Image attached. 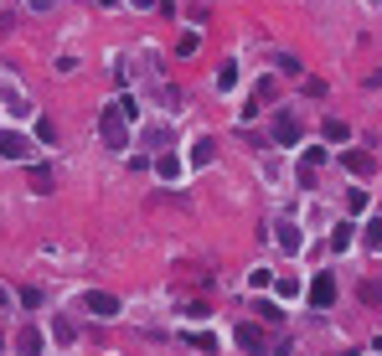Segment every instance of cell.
Segmentation results:
<instances>
[{
  "mask_svg": "<svg viewBox=\"0 0 382 356\" xmlns=\"http://www.w3.org/2000/svg\"><path fill=\"white\" fill-rule=\"evenodd\" d=\"M331 248H336V253H346V248H351V228H346V222L331 233Z\"/></svg>",
  "mask_w": 382,
  "mask_h": 356,
  "instance_id": "cell-11",
  "label": "cell"
},
{
  "mask_svg": "<svg viewBox=\"0 0 382 356\" xmlns=\"http://www.w3.org/2000/svg\"><path fill=\"white\" fill-rule=\"evenodd\" d=\"M134 6H155V0H134Z\"/></svg>",
  "mask_w": 382,
  "mask_h": 356,
  "instance_id": "cell-19",
  "label": "cell"
},
{
  "mask_svg": "<svg viewBox=\"0 0 382 356\" xmlns=\"http://www.w3.org/2000/svg\"><path fill=\"white\" fill-rule=\"evenodd\" d=\"M212 155H217V145L201 135V140H191V166H212Z\"/></svg>",
  "mask_w": 382,
  "mask_h": 356,
  "instance_id": "cell-9",
  "label": "cell"
},
{
  "mask_svg": "<svg viewBox=\"0 0 382 356\" xmlns=\"http://www.w3.org/2000/svg\"><path fill=\"white\" fill-rule=\"evenodd\" d=\"M346 135H351V129H346V124H341V119H326V140H336V145H341V140H346Z\"/></svg>",
  "mask_w": 382,
  "mask_h": 356,
  "instance_id": "cell-12",
  "label": "cell"
},
{
  "mask_svg": "<svg viewBox=\"0 0 382 356\" xmlns=\"http://www.w3.org/2000/svg\"><path fill=\"white\" fill-rule=\"evenodd\" d=\"M16 351H21V356H41V330H36V325H26V330L16 336Z\"/></svg>",
  "mask_w": 382,
  "mask_h": 356,
  "instance_id": "cell-7",
  "label": "cell"
},
{
  "mask_svg": "<svg viewBox=\"0 0 382 356\" xmlns=\"http://www.w3.org/2000/svg\"><path fill=\"white\" fill-rule=\"evenodd\" d=\"M31 191H52V171H47V166L31 171Z\"/></svg>",
  "mask_w": 382,
  "mask_h": 356,
  "instance_id": "cell-13",
  "label": "cell"
},
{
  "mask_svg": "<svg viewBox=\"0 0 382 356\" xmlns=\"http://www.w3.org/2000/svg\"><path fill=\"white\" fill-rule=\"evenodd\" d=\"M331 300H336V279H331V274H316V284H310V305L326 310Z\"/></svg>",
  "mask_w": 382,
  "mask_h": 356,
  "instance_id": "cell-5",
  "label": "cell"
},
{
  "mask_svg": "<svg viewBox=\"0 0 382 356\" xmlns=\"http://www.w3.org/2000/svg\"><path fill=\"white\" fill-rule=\"evenodd\" d=\"M279 248L284 253H300V228H289V222H284V228H279Z\"/></svg>",
  "mask_w": 382,
  "mask_h": 356,
  "instance_id": "cell-10",
  "label": "cell"
},
{
  "mask_svg": "<svg viewBox=\"0 0 382 356\" xmlns=\"http://www.w3.org/2000/svg\"><path fill=\"white\" fill-rule=\"evenodd\" d=\"M99 6H119V0H99Z\"/></svg>",
  "mask_w": 382,
  "mask_h": 356,
  "instance_id": "cell-18",
  "label": "cell"
},
{
  "mask_svg": "<svg viewBox=\"0 0 382 356\" xmlns=\"http://www.w3.org/2000/svg\"><path fill=\"white\" fill-rule=\"evenodd\" d=\"M217 88H238V68H233V62H228V68L217 73Z\"/></svg>",
  "mask_w": 382,
  "mask_h": 356,
  "instance_id": "cell-14",
  "label": "cell"
},
{
  "mask_svg": "<svg viewBox=\"0 0 382 356\" xmlns=\"http://www.w3.org/2000/svg\"><path fill=\"white\" fill-rule=\"evenodd\" d=\"M83 310H88V315H99V320H114V315H119V300L104 295V289H88V295H83Z\"/></svg>",
  "mask_w": 382,
  "mask_h": 356,
  "instance_id": "cell-2",
  "label": "cell"
},
{
  "mask_svg": "<svg viewBox=\"0 0 382 356\" xmlns=\"http://www.w3.org/2000/svg\"><path fill=\"white\" fill-rule=\"evenodd\" d=\"M26 140H21V135H11V129H0V161H26Z\"/></svg>",
  "mask_w": 382,
  "mask_h": 356,
  "instance_id": "cell-3",
  "label": "cell"
},
{
  "mask_svg": "<svg viewBox=\"0 0 382 356\" xmlns=\"http://www.w3.org/2000/svg\"><path fill=\"white\" fill-rule=\"evenodd\" d=\"M274 140H279V145H295V140H300V119H295V114H279Z\"/></svg>",
  "mask_w": 382,
  "mask_h": 356,
  "instance_id": "cell-6",
  "label": "cell"
},
{
  "mask_svg": "<svg viewBox=\"0 0 382 356\" xmlns=\"http://www.w3.org/2000/svg\"><path fill=\"white\" fill-rule=\"evenodd\" d=\"M377 6H382V0H377Z\"/></svg>",
  "mask_w": 382,
  "mask_h": 356,
  "instance_id": "cell-20",
  "label": "cell"
},
{
  "mask_svg": "<svg viewBox=\"0 0 382 356\" xmlns=\"http://www.w3.org/2000/svg\"><path fill=\"white\" fill-rule=\"evenodd\" d=\"M238 346L253 351V356H263V351H268V336H263L258 325H238Z\"/></svg>",
  "mask_w": 382,
  "mask_h": 356,
  "instance_id": "cell-4",
  "label": "cell"
},
{
  "mask_svg": "<svg viewBox=\"0 0 382 356\" xmlns=\"http://www.w3.org/2000/svg\"><path fill=\"white\" fill-rule=\"evenodd\" d=\"M279 295H284V300H295V295H300V279H289V274H284V279H279Z\"/></svg>",
  "mask_w": 382,
  "mask_h": 356,
  "instance_id": "cell-15",
  "label": "cell"
},
{
  "mask_svg": "<svg viewBox=\"0 0 382 356\" xmlns=\"http://www.w3.org/2000/svg\"><path fill=\"white\" fill-rule=\"evenodd\" d=\"M367 243H372V248H382V217H377V222H367Z\"/></svg>",
  "mask_w": 382,
  "mask_h": 356,
  "instance_id": "cell-16",
  "label": "cell"
},
{
  "mask_svg": "<svg viewBox=\"0 0 382 356\" xmlns=\"http://www.w3.org/2000/svg\"><path fill=\"white\" fill-rule=\"evenodd\" d=\"M341 161H346V171H351V176H372V155H367V150H346Z\"/></svg>",
  "mask_w": 382,
  "mask_h": 356,
  "instance_id": "cell-8",
  "label": "cell"
},
{
  "mask_svg": "<svg viewBox=\"0 0 382 356\" xmlns=\"http://www.w3.org/2000/svg\"><path fill=\"white\" fill-rule=\"evenodd\" d=\"M6 305H11V295H6V289H0V310H6Z\"/></svg>",
  "mask_w": 382,
  "mask_h": 356,
  "instance_id": "cell-17",
  "label": "cell"
},
{
  "mask_svg": "<svg viewBox=\"0 0 382 356\" xmlns=\"http://www.w3.org/2000/svg\"><path fill=\"white\" fill-rule=\"evenodd\" d=\"M99 129H104V145H109V150H124V145H129V119L119 114V103H109V108H104Z\"/></svg>",
  "mask_w": 382,
  "mask_h": 356,
  "instance_id": "cell-1",
  "label": "cell"
}]
</instances>
